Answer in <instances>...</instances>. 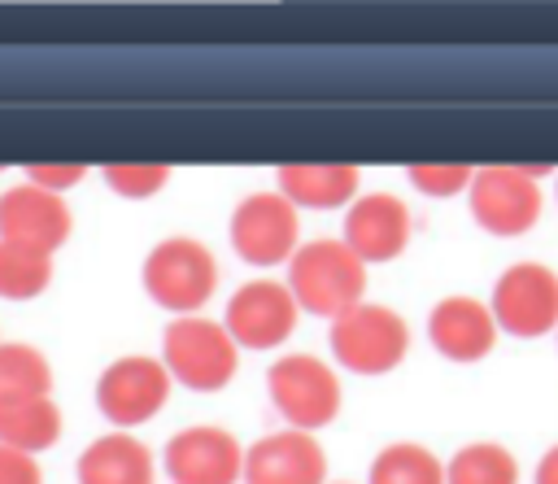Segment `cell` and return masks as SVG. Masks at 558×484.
<instances>
[{
  "instance_id": "18",
  "label": "cell",
  "mask_w": 558,
  "mask_h": 484,
  "mask_svg": "<svg viewBox=\"0 0 558 484\" xmlns=\"http://www.w3.org/2000/svg\"><path fill=\"white\" fill-rule=\"evenodd\" d=\"M61 436V414L48 397H0V445L17 453H39L57 445Z\"/></svg>"
},
{
  "instance_id": "27",
  "label": "cell",
  "mask_w": 558,
  "mask_h": 484,
  "mask_svg": "<svg viewBox=\"0 0 558 484\" xmlns=\"http://www.w3.org/2000/svg\"><path fill=\"white\" fill-rule=\"evenodd\" d=\"M536 484H558V445H549L536 462Z\"/></svg>"
},
{
  "instance_id": "17",
  "label": "cell",
  "mask_w": 558,
  "mask_h": 484,
  "mask_svg": "<svg viewBox=\"0 0 558 484\" xmlns=\"http://www.w3.org/2000/svg\"><path fill=\"white\" fill-rule=\"evenodd\" d=\"M357 192V166H283L279 196L296 209H336Z\"/></svg>"
},
{
  "instance_id": "10",
  "label": "cell",
  "mask_w": 558,
  "mask_h": 484,
  "mask_svg": "<svg viewBox=\"0 0 558 484\" xmlns=\"http://www.w3.org/2000/svg\"><path fill=\"white\" fill-rule=\"evenodd\" d=\"M222 327L244 349H275L296 327V301H292L288 283L253 279L227 301V323Z\"/></svg>"
},
{
  "instance_id": "13",
  "label": "cell",
  "mask_w": 558,
  "mask_h": 484,
  "mask_svg": "<svg viewBox=\"0 0 558 484\" xmlns=\"http://www.w3.org/2000/svg\"><path fill=\"white\" fill-rule=\"evenodd\" d=\"M344 244L357 253V262H388L410 244V209L405 201L388 192L357 196L344 218Z\"/></svg>"
},
{
  "instance_id": "23",
  "label": "cell",
  "mask_w": 558,
  "mask_h": 484,
  "mask_svg": "<svg viewBox=\"0 0 558 484\" xmlns=\"http://www.w3.org/2000/svg\"><path fill=\"white\" fill-rule=\"evenodd\" d=\"M166 179H170V170H166V166H148V161H122V166H109V170H105V183H109L118 196H126V201H148V196H157V192L166 187Z\"/></svg>"
},
{
  "instance_id": "16",
  "label": "cell",
  "mask_w": 558,
  "mask_h": 484,
  "mask_svg": "<svg viewBox=\"0 0 558 484\" xmlns=\"http://www.w3.org/2000/svg\"><path fill=\"white\" fill-rule=\"evenodd\" d=\"M78 484H153V453L131 436H100L78 458Z\"/></svg>"
},
{
  "instance_id": "21",
  "label": "cell",
  "mask_w": 558,
  "mask_h": 484,
  "mask_svg": "<svg viewBox=\"0 0 558 484\" xmlns=\"http://www.w3.org/2000/svg\"><path fill=\"white\" fill-rule=\"evenodd\" d=\"M48 279H52V257L48 253L0 240V297L31 301L48 288Z\"/></svg>"
},
{
  "instance_id": "24",
  "label": "cell",
  "mask_w": 558,
  "mask_h": 484,
  "mask_svg": "<svg viewBox=\"0 0 558 484\" xmlns=\"http://www.w3.org/2000/svg\"><path fill=\"white\" fill-rule=\"evenodd\" d=\"M471 166H410V183L423 196H458L462 187H471Z\"/></svg>"
},
{
  "instance_id": "19",
  "label": "cell",
  "mask_w": 558,
  "mask_h": 484,
  "mask_svg": "<svg viewBox=\"0 0 558 484\" xmlns=\"http://www.w3.org/2000/svg\"><path fill=\"white\" fill-rule=\"evenodd\" d=\"M445 484H519V462L506 445L475 440V445H462L449 458Z\"/></svg>"
},
{
  "instance_id": "6",
  "label": "cell",
  "mask_w": 558,
  "mask_h": 484,
  "mask_svg": "<svg viewBox=\"0 0 558 484\" xmlns=\"http://www.w3.org/2000/svg\"><path fill=\"white\" fill-rule=\"evenodd\" d=\"M493 318L497 331L536 340L558 331V275L545 262H514L493 283Z\"/></svg>"
},
{
  "instance_id": "9",
  "label": "cell",
  "mask_w": 558,
  "mask_h": 484,
  "mask_svg": "<svg viewBox=\"0 0 558 484\" xmlns=\"http://www.w3.org/2000/svg\"><path fill=\"white\" fill-rule=\"evenodd\" d=\"M166 392H170V371L157 358H118L96 384V406L109 423L135 427L166 406Z\"/></svg>"
},
{
  "instance_id": "11",
  "label": "cell",
  "mask_w": 558,
  "mask_h": 484,
  "mask_svg": "<svg viewBox=\"0 0 558 484\" xmlns=\"http://www.w3.org/2000/svg\"><path fill=\"white\" fill-rule=\"evenodd\" d=\"M0 240L9 244H26V249H39L52 257V249H61L70 240V209L61 196L35 187V183H22V187H9L0 196Z\"/></svg>"
},
{
  "instance_id": "7",
  "label": "cell",
  "mask_w": 558,
  "mask_h": 484,
  "mask_svg": "<svg viewBox=\"0 0 558 484\" xmlns=\"http://www.w3.org/2000/svg\"><path fill=\"white\" fill-rule=\"evenodd\" d=\"M270 401L279 406V414L296 427V432H314L323 423L336 419L340 410V379L331 366H323L310 353H288L270 366L266 375Z\"/></svg>"
},
{
  "instance_id": "2",
  "label": "cell",
  "mask_w": 558,
  "mask_h": 484,
  "mask_svg": "<svg viewBox=\"0 0 558 484\" xmlns=\"http://www.w3.org/2000/svg\"><path fill=\"white\" fill-rule=\"evenodd\" d=\"M410 349V327L388 305H353L340 318H331V353L340 366L357 375H384L392 371Z\"/></svg>"
},
{
  "instance_id": "20",
  "label": "cell",
  "mask_w": 558,
  "mask_h": 484,
  "mask_svg": "<svg viewBox=\"0 0 558 484\" xmlns=\"http://www.w3.org/2000/svg\"><path fill=\"white\" fill-rule=\"evenodd\" d=\"M371 484H445V462L414 440H397L375 453Z\"/></svg>"
},
{
  "instance_id": "5",
  "label": "cell",
  "mask_w": 558,
  "mask_h": 484,
  "mask_svg": "<svg viewBox=\"0 0 558 484\" xmlns=\"http://www.w3.org/2000/svg\"><path fill=\"white\" fill-rule=\"evenodd\" d=\"M161 353H166L161 366L183 388H196V392H214L235 375V340L227 336L222 323H209V318H196V314L174 318L166 327Z\"/></svg>"
},
{
  "instance_id": "12",
  "label": "cell",
  "mask_w": 558,
  "mask_h": 484,
  "mask_svg": "<svg viewBox=\"0 0 558 484\" xmlns=\"http://www.w3.org/2000/svg\"><path fill=\"white\" fill-rule=\"evenodd\" d=\"M166 471L174 484H235L244 449L222 427H187L166 445Z\"/></svg>"
},
{
  "instance_id": "25",
  "label": "cell",
  "mask_w": 558,
  "mask_h": 484,
  "mask_svg": "<svg viewBox=\"0 0 558 484\" xmlns=\"http://www.w3.org/2000/svg\"><path fill=\"white\" fill-rule=\"evenodd\" d=\"M83 174H87L83 166H31V170H26V183H35V187H44V192L61 196V192H65V187H74Z\"/></svg>"
},
{
  "instance_id": "4",
  "label": "cell",
  "mask_w": 558,
  "mask_h": 484,
  "mask_svg": "<svg viewBox=\"0 0 558 484\" xmlns=\"http://www.w3.org/2000/svg\"><path fill=\"white\" fill-rule=\"evenodd\" d=\"M144 288L157 305L174 314H192L218 288V262L201 240H187V235L161 240L144 262Z\"/></svg>"
},
{
  "instance_id": "8",
  "label": "cell",
  "mask_w": 558,
  "mask_h": 484,
  "mask_svg": "<svg viewBox=\"0 0 558 484\" xmlns=\"http://www.w3.org/2000/svg\"><path fill=\"white\" fill-rule=\"evenodd\" d=\"M296 209L279 192H257L231 214V244L248 266H275L296 253Z\"/></svg>"
},
{
  "instance_id": "26",
  "label": "cell",
  "mask_w": 558,
  "mask_h": 484,
  "mask_svg": "<svg viewBox=\"0 0 558 484\" xmlns=\"http://www.w3.org/2000/svg\"><path fill=\"white\" fill-rule=\"evenodd\" d=\"M0 484H44V480H39V467L31 453L0 445Z\"/></svg>"
},
{
  "instance_id": "15",
  "label": "cell",
  "mask_w": 558,
  "mask_h": 484,
  "mask_svg": "<svg viewBox=\"0 0 558 484\" xmlns=\"http://www.w3.org/2000/svg\"><path fill=\"white\" fill-rule=\"evenodd\" d=\"M427 336L449 362H480L497 344V318L475 297H445L427 318Z\"/></svg>"
},
{
  "instance_id": "1",
  "label": "cell",
  "mask_w": 558,
  "mask_h": 484,
  "mask_svg": "<svg viewBox=\"0 0 558 484\" xmlns=\"http://www.w3.org/2000/svg\"><path fill=\"white\" fill-rule=\"evenodd\" d=\"M288 292L296 310H310L318 318H340L344 310L362 305L366 292V266L344 240H314L292 253L288 266Z\"/></svg>"
},
{
  "instance_id": "14",
  "label": "cell",
  "mask_w": 558,
  "mask_h": 484,
  "mask_svg": "<svg viewBox=\"0 0 558 484\" xmlns=\"http://www.w3.org/2000/svg\"><path fill=\"white\" fill-rule=\"evenodd\" d=\"M327 458L310 432L262 436L244 453V484H323Z\"/></svg>"
},
{
  "instance_id": "22",
  "label": "cell",
  "mask_w": 558,
  "mask_h": 484,
  "mask_svg": "<svg viewBox=\"0 0 558 484\" xmlns=\"http://www.w3.org/2000/svg\"><path fill=\"white\" fill-rule=\"evenodd\" d=\"M48 358L31 344H0V397H48Z\"/></svg>"
},
{
  "instance_id": "3",
  "label": "cell",
  "mask_w": 558,
  "mask_h": 484,
  "mask_svg": "<svg viewBox=\"0 0 558 484\" xmlns=\"http://www.w3.org/2000/svg\"><path fill=\"white\" fill-rule=\"evenodd\" d=\"M545 166H484L471 174V218L488 235H523L541 218Z\"/></svg>"
}]
</instances>
